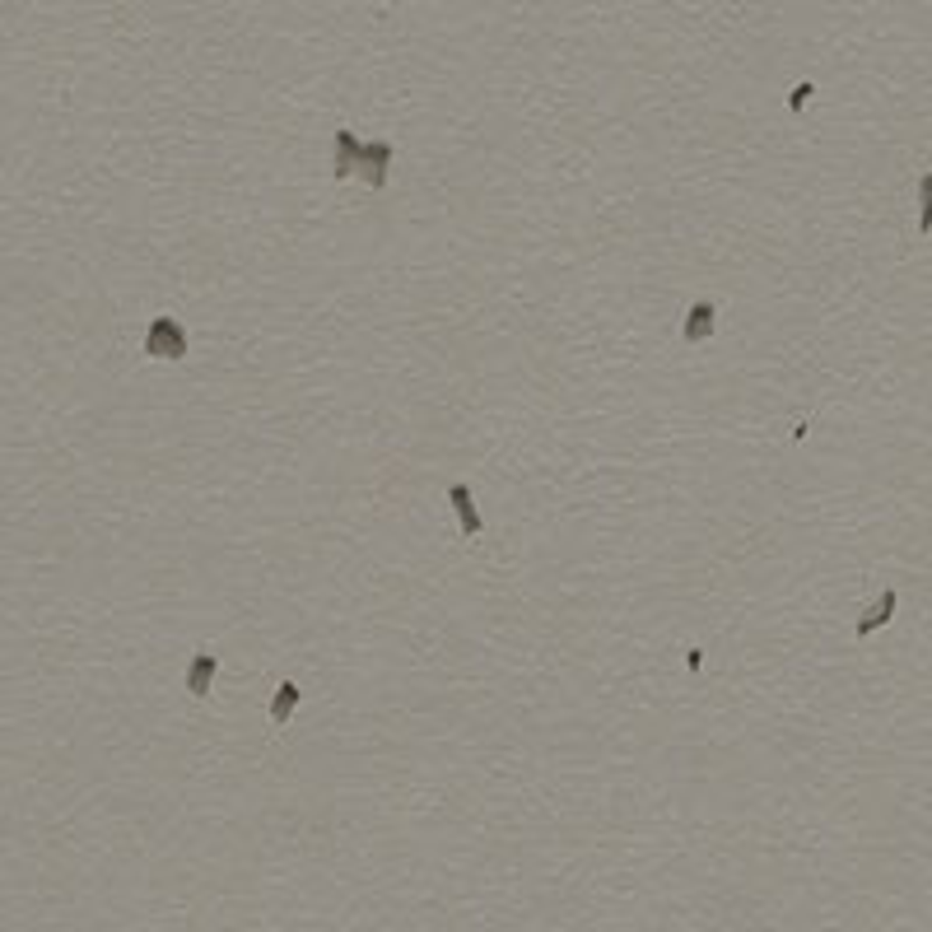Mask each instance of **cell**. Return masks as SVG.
<instances>
[{
    "label": "cell",
    "instance_id": "6da1fadb",
    "mask_svg": "<svg viewBox=\"0 0 932 932\" xmlns=\"http://www.w3.org/2000/svg\"><path fill=\"white\" fill-rule=\"evenodd\" d=\"M145 350H149L154 360H182V355H187V331L173 322V317H159V322H149Z\"/></svg>",
    "mask_w": 932,
    "mask_h": 932
},
{
    "label": "cell",
    "instance_id": "7a4b0ae2",
    "mask_svg": "<svg viewBox=\"0 0 932 932\" xmlns=\"http://www.w3.org/2000/svg\"><path fill=\"white\" fill-rule=\"evenodd\" d=\"M890 610H895V592H881V601H877V606H872V610H867V616L858 620V634H872L877 625H886V620H890Z\"/></svg>",
    "mask_w": 932,
    "mask_h": 932
},
{
    "label": "cell",
    "instance_id": "3957f363",
    "mask_svg": "<svg viewBox=\"0 0 932 932\" xmlns=\"http://www.w3.org/2000/svg\"><path fill=\"white\" fill-rule=\"evenodd\" d=\"M210 677H215V658H197V662H191V671H187V690H191V695H206V690H210Z\"/></svg>",
    "mask_w": 932,
    "mask_h": 932
},
{
    "label": "cell",
    "instance_id": "277c9868",
    "mask_svg": "<svg viewBox=\"0 0 932 932\" xmlns=\"http://www.w3.org/2000/svg\"><path fill=\"white\" fill-rule=\"evenodd\" d=\"M453 504L462 508V527H466V532H480V518H476V504H471V490H466V485H453Z\"/></svg>",
    "mask_w": 932,
    "mask_h": 932
},
{
    "label": "cell",
    "instance_id": "5b68a950",
    "mask_svg": "<svg viewBox=\"0 0 932 932\" xmlns=\"http://www.w3.org/2000/svg\"><path fill=\"white\" fill-rule=\"evenodd\" d=\"M714 322V303H699L695 312H690V322H686V336L690 341H704V327Z\"/></svg>",
    "mask_w": 932,
    "mask_h": 932
},
{
    "label": "cell",
    "instance_id": "8992f818",
    "mask_svg": "<svg viewBox=\"0 0 932 932\" xmlns=\"http://www.w3.org/2000/svg\"><path fill=\"white\" fill-rule=\"evenodd\" d=\"M918 191H923V206H918V234H927V229H932V173L918 182Z\"/></svg>",
    "mask_w": 932,
    "mask_h": 932
},
{
    "label": "cell",
    "instance_id": "52a82bcc",
    "mask_svg": "<svg viewBox=\"0 0 932 932\" xmlns=\"http://www.w3.org/2000/svg\"><path fill=\"white\" fill-rule=\"evenodd\" d=\"M294 699H299V690H294V686H284V690H280V699H275V718H280V723L289 718V704H294Z\"/></svg>",
    "mask_w": 932,
    "mask_h": 932
}]
</instances>
